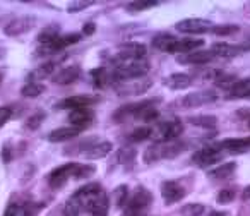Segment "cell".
I'll return each mask as SVG.
<instances>
[{
    "mask_svg": "<svg viewBox=\"0 0 250 216\" xmlns=\"http://www.w3.org/2000/svg\"><path fill=\"white\" fill-rule=\"evenodd\" d=\"M204 211H206V208L201 202H188V204H185L184 208L180 209V215L182 216H202Z\"/></svg>",
    "mask_w": 250,
    "mask_h": 216,
    "instance_id": "f1b7e54d",
    "label": "cell"
},
{
    "mask_svg": "<svg viewBox=\"0 0 250 216\" xmlns=\"http://www.w3.org/2000/svg\"><path fill=\"white\" fill-rule=\"evenodd\" d=\"M113 201L115 208H124L129 202V187L127 185H118L113 192Z\"/></svg>",
    "mask_w": 250,
    "mask_h": 216,
    "instance_id": "4316f807",
    "label": "cell"
},
{
    "mask_svg": "<svg viewBox=\"0 0 250 216\" xmlns=\"http://www.w3.org/2000/svg\"><path fill=\"white\" fill-rule=\"evenodd\" d=\"M240 46L229 45V43H214L211 48V52L214 53V57H221V59H233L240 53Z\"/></svg>",
    "mask_w": 250,
    "mask_h": 216,
    "instance_id": "44dd1931",
    "label": "cell"
},
{
    "mask_svg": "<svg viewBox=\"0 0 250 216\" xmlns=\"http://www.w3.org/2000/svg\"><path fill=\"white\" fill-rule=\"evenodd\" d=\"M11 119V108L7 107H0V127L4 126L7 120Z\"/></svg>",
    "mask_w": 250,
    "mask_h": 216,
    "instance_id": "ab89813d",
    "label": "cell"
},
{
    "mask_svg": "<svg viewBox=\"0 0 250 216\" xmlns=\"http://www.w3.org/2000/svg\"><path fill=\"white\" fill-rule=\"evenodd\" d=\"M43 91H45V86H43V84H40V83H28L26 86H22L21 94L24 98H36V96H40Z\"/></svg>",
    "mask_w": 250,
    "mask_h": 216,
    "instance_id": "4dcf8cb0",
    "label": "cell"
},
{
    "mask_svg": "<svg viewBox=\"0 0 250 216\" xmlns=\"http://www.w3.org/2000/svg\"><path fill=\"white\" fill-rule=\"evenodd\" d=\"M151 136H153V129L151 127H139V129H134L127 136V141H130V143H143V141L149 139Z\"/></svg>",
    "mask_w": 250,
    "mask_h": 216,
    "instance_id": "484cf974",
    "label": "cell"
},
{
    "mask_svg": "<svg viewBox=\"0 0 250 216\" xmlns=\"http://www.w3.org/2000/svg\"><path fill=\"white\" fill-rule=\"evenodd\" d=\"M185 195H187V191L177 180H165L161 184V197L165 199V204H175V202L182 201Z\"/></svg>",
    "mask_w": 250,
    "mask_h": 216,
    "instance_id": "ba28073f",
    "label": "cell"
},
{
    "mask_svg": "<svg viewBox=\"0 0 250 216\" xmlns=\"http://www.w3.org/2000/svg\"><path fill=\"white\" fill-rule=\"evenodd\" d=\"M77 168V163H65L62 165V167L55 168V170H52V173L48 175V184L52 189H60L65 185V182L69 180V178L74 177V172H76Z\"/></svg>",
    "mask_w": 250,
    "mask_h": 216,
    "instance_id": "9c48e42d",
    "label": "cell"
},
{
    "mask_svg": "<svg viewBox=\"0 0 250 216\" xmlns=\"http://www.w3.org/2000/svg\"><path fill=\"white\" fill-rule=\"evenodd\" d=\"M149 72V64L146 60H132V62H118L115 69L113 79L129 81V79H143Z\"/></svg>",
    "mask_w": 250,
    "mask_h": 216,
    "instance_id": "7a4b0ae2",
    "label": "cell"
},
{
    "mask_svg": "<svg viewBox=\"0 0 250 216\" xmlns=\"http://www.w3.org/2000/svg\"><path fill=\"white\" fill-rule=\"evenodd\" d=\"M175 40L177 38L171 35H158V36H154V40H153V46L158 50H161V52L168 53V50H170L171 43H173Z\"/></svg>",
    "mask_w": 250,
    "mask_h": 216,
    "instance_id": "83f0119b",
    "label": "cell"
},
{
    "mask_svg": "<svg viewBox=\"0 0 250 216\" xmlns=\"http://www.w3.org/2000/svg\"><path fill=\"white\" fill-rule=\"evenodd\" d=\"M242 201H250V185H247L242 192Z\"/></svg>",
    "mask_w": 250,
    "mask_h": 216,
    "instance_id": "ee69618b",
    "label": "cell"
},
{
    "mask_svg": "<svg viewBox=\"0 0 250 216\" xmlns=\"http://www.w3.org/2000/svg\"><path fill=\"white\" fill-rule=\"evenodd\" d=\"M167 84L170 89H175V91L187 89V87H190V84H192V77L184 72H175L170 76V79L167 81Z\"/></svg>",
    "mask_w": 250,
    "mask_h": 216,
    "instance_id": "7402d4cb",
    "label": "cell"
},
{
    "mask_svg": "<svg viewBox=\"0 0 250 216\" xmlns=\"http://www.w3.org/2000/svg\"><path fill=\"white\" fill-rule=\"evenodd\" d=\"M79 132L81 129H77V127H60V129H55L48 134V141L50 143H65V141L77 137Z\"/></svg>",
    "mask_w": 250,
    "mask_h": 216,
    "instance_id": "ac0fdd59",
    "label": "cell"
},
{
    "mask_svg": "<svg viewBox=\"0 0 250 216\" xmlns=\"http://www.w3.org/2000/svg\"><path fill=\"white\" fill-rule=\"evenodd\" d=\"M209 216H228V213L225 211H211V215Z\"/></svg>",
    "mask_w": 250,
    "mask_h": 216,
    "instance_id": "f6af8a7d",
    "label": "cell"
},
{
    "mask_svg": "<svg viewBox=\"0 0 250 216\" xmlns=\"http://www.w3.org/2000/svg\"><path fill=\"white\" fill-rule=\"evenodd\" d=\"M91 76H94V86L96 87L104 86V83H106V70L100 67V69H94L91 72Z\"/></svg>",
    "mask_w": 250,
    "mask_h": 216,
    "instance_id": "8d00e7d4",
    "label": "cell"
},
{
    "mask_svg": "<svg viewBox=\"0 0 250 216\" xmlns=\"http://www.w3.org/2000/svg\"><path fill=\"white\" fill-rule=\"evenodd\" d=\"M43 119H45V113H36V115H33V117H29L28 119V122H26V127H28L29 130H36L40 126H42V122H43Z\"/></svg>",
    "mask_w": 250,
    "mask_h": 216,
    "instance_id": "74e56055",
    "label": "cell"
},
{
    "mask_svg": "<svg viewBox=\"0 0 250 216\" xmlns=\"http://www.w3.org/2000/svg\"><path fill=\"white\" fill-rule=\"evenodd\" d=\"M79 76H81V67L79 65H70V67H65V69H62L59 74H55V76H53V83L65 86V84L76 83Z\"/></svg>",
    "mask_w": 250,
    "mask_h": 216,
    "instance_id": "e0dca14e",
    "label": "cell"
},
{
    "mask_svg": "<svg viewBox=\"0 0 250 216\" xmlns=\"http://www.w3.org/2000/svg\"><path fill=\"white\" fill-rule=\"evenodd\" d=\"M33 26H35V18H31V16H21V18L12 19L4 28V33L7 36H21L24 33H28L29 29H33Z\"/></svg>",
    "mask_w": 250,
    "mask_h": 216,
    "instance_id": "8fae6325",
    "label": "cell"
},
{
    "mask_svg": "<svg viewBox=\"0 0 250 216\" xmlns=\"http://www.w3.org/2000/svg\"><path fill=\"white\" fill-rule=\"evenodd\" d=\"M81 211H83L81 204L74 197H70L63 208V216H81Z\"/></svg>",
    "mask_w": 250,
    "mask_h": 216,
    "instance_id": "e575fe53",
    "label": "cell"
},
{
    "mask_svg": "<svg viewBox=\"0 0 250 216\" xmlns=\"http://www.w3.org/2000/svg\"><path fill=\"white\" fill-rule=\"evenodd\" d=\"M136 156H137V151L134 150L132 146L122 148V150L117 153V163H120V165H132L134 161H136Z\"/></svg>",
    "mask_w": 250,
    "mask_h": 216,
    "instance_id": "d4e9b609",
    "label": "cell"
},
{
    "mask_svg": "<svg viewBox=\"0 0 250 216\" xmlns=\"http://www.w3.org/2000/svg\"><path fill=\"white\" fill-rule=\"evenodd\" d=\"M235 195H236L235 189L226 187V189H223V191L218 192V197H216V201H218L219 204H229L231 201H235Z\"/></svg>",
    "mask_w": 250,
    "mask_h": 216,
    "instance_id": "836d02e7",
    "label": "cell"
},
{
    "mask_svg": "<svg viewBox=\"0 0 250 216\" xmlns=\"http://www.w3.org/2000/svg\"><path fill=\"white\" fill-rule=\"evenodd\" d=\"M94 119L93 110L89 108H76L69 113V122L72 124V127H77V129H84L87 127Z\"/></svg>",
    "mask_w": 250,
    "mask_h": 216,
    "instance_id": "9a60e30c",
    "label": "cell"
},
{
    "mask_svg": "<svg viewBox=\"0 0 250 216\" xmlns=\"http://www.w3.org/2000/svg\"><path fill=\"white\" fill-rule=\"evenodd\" d=\"M96 172V167L94 165H87V163H77V168H76V172H74V177L72 178H76V180H83V178H87V177H91V175Z\"/></svg>",
    "mask_w": 250,
    "mask_h": 216,
    "instance_id": "1f68e13d",
    "label": "cell"
},
{
    "mask_svg": "<svg viewBox=\"0 0 250 216\" xmlns=\"http://www.w3.org/2000/svg\"><path fill=\"white\" fill-rule=\"evenodd\" d=\"M156 5H158L156 0H136V2H130L127 5V9L129 11H147V9H153Z\"/></svg>",
    "mask_w": 250,
    "mask_h": 216,
    "instance_id": "d6a6232c",
    "label": "cell"
},
{
    "mask_svg": "<svg viewBox=\"0 0 250 216\" xmlns=\"http://www.w3.org/2000/svg\"><path fill=\"white\" fill-rule=\"evenodd\" d=\"M2 57H4V50L0 48V59H2Z\"/></svg>",
    "mask_w": 250,
    "mask_h": 216,
    "instance_id": "bcb514c9",
    "label": "cell"
},
{
    "mask_svg": "<svg viewBox=\"0 0 250 216\" xmlns=\"http://www.w3.org/2000/svg\"><path fill=\"white\" fill-rule=\"evenodd\" d=\"M11 160H12L11 146H5L4 144V148H2V161H4V163H9Z\"/></svg>",
    "mask_w": 250,
    "mask_h": 216,
    "instance_id": "60d3db41",
    "label": "cell"
},
{
    "mask_svg": "<svg viewBox=\"0 0 250 216\" xmlns=\"http://www.w3.org/2000/svg\"><path fill=\"white\" fill-rule=\"evenodd\" d=\"M185 150H187V146H185V143H180V141L156 143L146 150V153H144V161H146L147 165H151L160 160H173V158L180 156Z\"/></svg>",
    "mask_w": 250,
    "mask_h": 216,
    "instance_id": "6da1fadb",
    "label": "cell"
},
{
    "mask_svg": "<svg viewBox=\"0 0 250 216\" xmlns=\"http://www.w3.org/2000/svg\"><path fill=\"white\" fill-rule=\"evenodd\" d=\"M19 215V208L16 204H9L7 209L4 211V216H18Z\"/></svg>",
    "mask_w": 250,
    "mask_h": 216,
    "instance_id": "7bdbcfd3",
    "label": "cell"
},
{
    "mask_svg": "<svg viewBox=\"0 0 250 216\" xmlns=\"http://www.w3.org/2000/svg\"><path fill=\"white\" fill-rule=\"evenodd\" d=\"M151 201H153V194H151L147 189L139 187L129 197V202H127L125 209H130V211H136V213H143L144 209L151 204Z\"/></svg>",
    "mask_w": 250,
    "mask_h": 216,
    "instance_id": "30bf717a",
    "label": "cell"
},
{
    "mask_svg": "<svg viewBox=\"0 0 250 216\" xmlns=\"http://www.w3.org/2000/svg\"><path fill=\"white\" fill-rule=\"evenodd\" d=\"M218 146L221 150L233 151V153H240V151L250 150V136L247 137H228V139H223L221 143H218Z\"/></svg>",
    "mask_w": 250,
    "mask_h": 216,
    "instance_id": "2e32d148",
    "label": "cell"
},
{
    "mask_svg": "<svg viewBox=\"0 0 250 216\" xmlns=\"http://www.w3.org/2000/svg\"><path fill=\"white\" fill-rule=\"evenodd\" d=\"M101 98L100 96H91V94H83V96H70V98H63L59 103L55 105V108H89V105L98 103Z\"/></svg>",
    "mask_w": 250,
    "mask_h": 216,
    "instance_id": "4fadbf2b",
    "label": "cell"
},
{
    "mask_svg": "<svg viewBox=\"0 0 250 216\" xmlns=\"http://www.w3.org/2000/svg\"><path fill=\"white\" fill-rule=\"evenodd\" d=\"M235 170H236L235 161H228V163L221 165V167L209 172V178H212V180H223V178L231 177V175L235 173Z\"/></svg>",
    "mask_w": 250,
    "mask_h": 216,
    "instance_id": "603a6c76",
    "label": "cell"
},
{
    "mask_svg": "<svg viewBox=\"0 0 250 216\" xmlns=\"http://www.w3.org/2000/svg\"><path fill=\"white\" fill-rule=\"evenodd\" d=\"M201 46H204V40L202 38H184V40H175L171 43L168 53H192L195 50H199Z\"/></svg>",
    "mask_w": 250,
    "mask_h": 216,
    "instance_id": "5bb4252c",
    "label": "cell"
},
{
    "mask_svg": "<svg viewBox=\"0 0 250 216\" xmlns=\"http://www.w3.org/2000/svg\"><path fill=\"white\" fill-rule=\"evenodd\" d=\"M53 69H55V64H53V62L42 64V65H40L38 69L33 70V72L29 74V77H33V79H45V77L52 76Z\"/></svg>",
    "mask_w": 250,
    "mask_h": 216,
    "instance_id": "f546056e",
    "label": "cell"
},
{
    "mask_svg": "<svg viewBox=\"0 0 250 216\" xmlns=\"http://www.w3.org/2000/svg\"><path fill=\"white\" fill-rule=\"evenodd\" d=\"M221 151L223 150L218 146V144L204 146V148H201V150L195 151V153L192 154V163L197 165V167H201V168L211 167V165H214L216 161L219 160V156H221Z\"/></svg>",
    "mask_w": 250,
    "mask_h": 216,
    "instance_id": "277c9868",
    "label": "cell"
},
{
    "mask_svg": "<svg viewBox=\"0 0 250 216\" xmlns=\"http://www.w3.org/2000/svg\"><path fill=\"white\" fill-rule=\"evenodd\" d=\"M94 31H96V24H94V22H86V24H84V28H83L84 35L91 36V35H94Z\"/></svg>",
    "mask_w": 250,
    "mask_h": 216,
    "instance_id": "b9f144b4",
    "label": "cell"
},
{
    "mask_svg": "<svg viewBox=\"0 0 250 216\" xmlns=\"http://www.w3.org/2000/svg\"><path fill=\"white\" fill-rule=\"evenodd\" d=\"M89 5H93V2L91 0H83V2H72V4L69 5V9L67 11L69 12H81V11H84V9H87Z\"/></svg>",
    "mask_w": 250,
    "mask_h": 216,
    "instance_id": "f35d334b",
    "label": "cell"
},
{
    "mask_svg": "<svg viewBox=\"0 0 250 216\" xmlns=\"http://www.w3.org/2000/svg\"><path fill=\"white\" fill-rule=\"evenodd\" d=\"M214 59V53L211 50H195L192 53H185V55H178L177 60L182 65H204V64H209Z\"/></svg>",
    "mask_w": 250,
    "mask_h": 216,
    "instance_id": "7c38bea8",
    "label": "cell"
},
{
    "mask_svg": "<svg viewBox=\"0 0 250 216\" xmlns=\"http://www.w3.org/2000/svg\"><path fill=\"white\" fill-rule=\"evenodd\" d=\"M229 98H249L250 96V77L233 81L228 86Z\"/></svg>",
    "mask_w": 250,
    "mask_h": 216,
    "instance_id": "ffe728a7",
    "label": "cell"
},
{
    "mask_svg": "<svg viewBox=\"0 0 250 216\" xmlns=\"http://www.w3.org/2000/svg\"><path fill=\"white\" fill-rule=\"evenodd\" d=\"M147 53V48L144 43H125L118 48L115 60L117 62H132V60H143Z\"/></svg>",
    "mask_w": 250,
    "mask_h": 216,
    "instance_id": "3957f363",
    "label": "cell"
},
{
    "mask_svg": "<svg viewBox=\"0 0 250 216\" xmlns=\"http://www.w3.org/2000/svg\"><path fill=\"white\" fill-rule=\"evenodd\" d=\"M187 120L192 126L204 127V129H211V127H216V124H218V119L214 115H192L187 117Z\"/></svg>",
    "mask_w": 250,
    "mask_h": 216,
    "instance_id": "cb8c5ba5",
    "label": "cell"
},
{
    "mask_svg": "<svg viewBox=\"0 0 250 216\" xmlns=\"http://www.w3.org/2000/svg\"><path fill=\"white\" fill-rule=\"evenodd\" d=\"M158 143H168V141H177V137L184 132V122L180 119L165 120L158 127Z\"/></svg>",
    "mask_w": 250,
    "mask_h": 216,
    "instance_id": "8992f818",
    "label": "cell"
},
{
    "mask_svg": "<svg viewBox=\"0 0 250 216\" xmlns=\"http://www.w3.org/2000/svg\"><path fill=\"white\" fill-rule=\"evenodd\" d=\"M218 100V93L211 89H204V91H195V93H188L187 96L182 98V107L184 108H197V107H204V105L214 103Z\"/></svg>",
    "mask_w": 250,
    "mask_h": 216,
    "instance_id": "52a82bcc",
    "label": "cell"
},
{
    "mask_svg": "<svg viewBox=\"0 0 250 216\" xmlns=\"http://www.w3.org/2000/svg\"><path fill=\"white\" fill-rule=\"evenodd\" d=\"M211 22L206 21V19H199V18H188V19H182L175 24V29L185 35H204V33L211 31Z\"/></svg>",
    "mask_w": 250,
    "mask_h": 216,
    "instance_id": "5b68a950",
    "label": "cell"
},
{
    "mask_svg": "<svg viewBox=\"0 0 250 216\" xmlns=\"http://www.w3.org/2000/svg\"><path fill=\"white\" fill-rule=\"evenodd\" d=\"M111 150H113V146H111L110 141H103V143L93 144L83 156L86 158V160H100V158H104L106 154H110Z\"/></svg>",
    "mask_w": 250,
    "mask_h": 216,
    "instance_id": "d6986e66",
    "label": "cell"
},
{
    "mask_svg": "<svg viewBox=\"0 0 250 216\" xmlns=\"http://www.w3.org/2000/svg\"><path fill=\"white\" fill-rule=\"evenodd\" d=\"M249 127H250V122H249Z\"/></svg>",
    "mask_w": 250,
    "mask_h": 216,
    "instance_id": "c3c4849f",
    "label": "cell"
},
{
    "mask_svg": "<svg viewBox=\"0 0 250 216\" xmlns=\"http://www.w3.org/2000/svg\"><path fill=\"white\" fill-rule=\"evenodd\" d=\"M0 81H2V72H0Z\"/></svg>",
    "mask_w": 250,
    "mask_h": 216,
    "instance_id": "7dc6e473",
    "label": "cell"
},
{
    "mask_svg": "<svg viewBox=\"0 0 250 216\" xmlns=\"http://www.w3.org/2000/svg\"><path fill=\"white\" fill-rule=\"evenodd\" d=\"M209 33H214L218 36H229L238 33V26H212Z\"/></svg>",
    "mask_w": 250,
    "mask_h": 216,
    "instance_id": "d590c367",
    "label": "cell"
}]
</instances>
